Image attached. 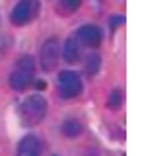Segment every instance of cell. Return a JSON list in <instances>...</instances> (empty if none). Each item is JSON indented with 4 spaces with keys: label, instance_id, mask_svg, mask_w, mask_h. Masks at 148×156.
<instances>
[{
    "label": "cell",
    "instance_id": "cell-1",
    "mask_svg": "<svg viewBox=\"0 0 148 156\" xmlns=\"http://www.w3.org/2000/svg\"><path fill=\"white\" fill-rule=\"evenodd\" d=\"M47 113V101L43 96H29L19 105V121L26 127H35Z\"/></svg>",
    "mask_w": 148,
    "mask_h": 156
},
{
    "label": "cell",
    "instance_id": "cell-2",
    "mask_svg": "<svg viewBox=\"0 0 148 156\" xmlns=\"http://www.w3.org/2000/svg\"><path fill=\"white\" fill-rule=\"evenodd\" d=\"M39 12V0H19L16 8L12 10V23L26 26L29 23Z\"/></svg>",
    "mask_w": 148,
    "mask_h": 156
},
{
    "label": "cell",
    "instance_id": "cell-3",
    "mask_svg": "<svg viewBox=\"0 0 148 156\" xmlns=\"http://www.w3.org/2000/svg\"><path fill=\"white\" fill-rule=\"evenodd\" d=\"M82 92V80L76 72L62 70L58 74V94L62 98H76Z\"/></svg>",
    "mask_w": 148,
    "mask_h": 156
},
{
    "label": "cell",
    "instance_id": "cell-4",
    "mask_svg": "<svg viewBox=\"0 0 148 156\" xmlns=\"http://www.w3.org/2000/svg\"><path fill=\"white\" fill-rule=\"evenodd\" d=\"M58 57H61V43L57 39L45 41V45L41 47V57H39L41 68L43 70H53L58 62Z\"/></svg>",
    "mask_w": 148,
    "mask_h": 156
},
{
    "label": "cell",
    "instance_id": "cell-5",
    "mask_svg": "<svg viewBox=\"0 0 148 156\" xmlns=\"http://www.w3.org/2000/svg\"><path fill=\"white\" fill-rule=\"evenodd\" d=\"M78 39L86 47H97L101 43V29L96 26H82L78 29Z\"/></svg>",
    "mask_w": 148,
    "mask_h": 156
},
{
    "label": "cell",
    "instance_id": "cell-6",
    "mask_svg": "<svg viewBox=\"0 0 148 156\" xmlns=\"http://www.w3.org/2000/svg\"><path fill=\"white\" fill-rule=\"evenodd\" d=\"M18 156H41V143L37 136L27 135L18 146Z\"/></svg>",
    "mask_w": 148,
    "mask_h": 156
},
{
    "label": "cell",
    "instance_id": "cell-7",
    "mask_svg": "<svg viewBox=\"0 0 148 156\" xmlns=\"http://www.w3.org/2000/svg\"><path fill=\"white\" fill-rule=\"evenodd\" d=\"M31 78L33 76H29V74H26V72H22V70L16 68V70L10 74V86H12L14 90H18V92H23L29 84H31Z\"/></svg>",
    "mask_w": 148,
    "mask_h": 156
},
{
    "label": "cell",
    "instance_id": "cell-8",
    "mask_svg": "<svg viewBox=\"0 0 148 156\" xmlns=\"http://www.w3.org/2000/svg\"><path fill=\"white\" fill-rule=\"evenodd\" d=\"M62 57H65L66 62H78L80 61V47H78V43L74 41V39H66L65 47H62Z\"/></svg>",
    "mask_w": 148,
    "mask_h": 156
},
{
    "label": "cell",
    "instance_id": "cell-9",
    "mask_svg": "<svg viewBox=\"0 0 148 156\" xmlns=\"http://www.w3.org/2000/svg\"><path fill=\"white\" fill-rule=\"evenodd\" d=\"M82 131H84V127L80 121H76V119H68L62 123V135L65 136H70V139H76L78 135H82Z\"/></svg>",
    "mask_w": 148,
    "mask_h": 156
},
{
    "label": "cell",
    "instance_id": "cell-10",
    "mask_svg": "<svg viewBox=\"0 0 148 156\" xmlns=\"http://www.w3.org/2000/svg\"><path fill=\"white\" fill-rule=\"evenodd\" d=\"M16 65H18V70H22V72H26V74L33 76V70H35V61H33V58L29 57V55L19 57Z\"/></svg>",
    "mask_w": 148,
    "mask_h": 156
},
{
    "label": "cell",
    "instance_id": "cell-11",
    "mask_svg": "<svg viewBox=\"0 0 148 156\" xmlns=\"http://www.w3.org/2000/svg\"><path fill=\"white\" fill-rule=\"evenodd\" d=\"M123 104V92L121 90H113L109 94V100H107V105L111 107V109H119Z\"/></svg>",
    "mask_w": 148,
    "mask_h": 156
},
{
    "label": "cell",
    "instance_id": "cell-12",
    "mask_svg": "<svg viewBox=\"0 0 148 156\" xmlns=\"http://www.w3.org/2000/svg\"><path fill=\"white\" fill-rule=\"evenodd\" d=\"M100 62H101V58L97 57V55L88 57V61H86V72H88V74H96V72L100 70Z\"/></svg>",
    "mask_w": 148,
    "mask_h": 156
},
{
    "label": "cell",
    "instance_id": "cell-13",
    "mask_svg": "<svg viewBox=\"0 0 148 156\" xmlns=\"http://www.w3.org/2000/svg\"><path fill=\"white\" fill-rule=\"evenodd\" d=\"M61 4H62V8L68 10V12H74V10L82 4V0H61Z\"/></svg>",
    "mask_w": 148,
    "mask_h": 156
},
{
    "label": "cell",
    "instance_id": "cell-14",
    "mask_svg": "<svg viewBox=\"0 0 148 156\" xmlns=\"http://www.w3.org/2000/svg\"><path fill=\"white\" fill-rule=\"evenodd\" d=\"M119 23H123V18H121V16H115V20H111V27H113V29L119 26Z\"/></svg>",
    "mask_w": 148,
    "mask_h": 156
}]
</instances>
